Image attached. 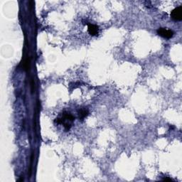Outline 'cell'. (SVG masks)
I'll use <instances>...</instances> for the list:
<instances>
[{
	"mask_svg": "<svg viewBox=\"0 0 182 182\" xmlns=\"http://www.w3.org/2000/svg\"><path fill=\"white\" fill-rule=\"evenodd\" d=\"M164 180H165V181H172V179H169V178H165V179H164Z\"/></svg>",
	"mask_w": 182,
	"mask_h": 182,
	"instance_id": "6",
	"label": "cell"
},
{
	"mask_svg": "<svg viewBox=\"0 0 182 182\" xmlns=\"http://www.w3.org/2000/svg\"><path fill=\"white\" fill-rule=\"evenodd\" d=\"M88 110L87 108H82L79 110L78 112V115H79V120L83 121L87 116L88 115Z\"/></svg>",
	"mask_w": 182,
	"mask_h": 182,
	"instance_id": "5",
	"label": "cell"
},
{
	"mask_svg": "<svg viewBox=\"0 0 182 182\" xmlns=\"http://www.w3.org/2000/svg\"><path fill=\"white\" fill-rule=\"evenodd\" d=\"M157 33L161 36L166 39H170L174 36V32L171 30L165 28H160L157 30Z\"/></svg>",
	"mask_w": 182,
	"mask_h": 182,
	"instance_id": "3",
	"label": "cell"
},
{
	"mask_svg": "<svg viewBox=\"0 0 182 182\" xmlns=\"http://www.w3.org/2000/svg\"><path fill=\"white\" fill-rule=\"evenodd\" d=\"M182 8L181 7H178L175 8L171 13V17L175 21H181L182 19Z\"/></svg>",
	"mask_w": 182,
	"mask_h": 182,
	"instance_id": "2",
	"label": "cell"
},
{
	"mask_svg": "<svg viewBox=\"0 0 182 182\" xmlns=\"http://www.w3.org/2000/svg\"><path fill=\"white\" fill-rule=\"evenodd\" d=\"M74 120V117L72 115L68 113V112H64L62 114V116H61V118H56V119L55 120V122L57 124H63L66 130L68 131V130L71 129Z\"/></svg>",
	"mask_w": 182,
	"mask_h": 182,
	"instance_id": "1",
	"label": "cell"
},
{
	"mask_svg": "<svg viewBox=\"0 0 182 182\" xmlns=\"http://www.w3.org/2000/svg\"><path fill=\"white\" fill-rule=\"evenodd\" d=\"M88 29V32L90 33V35L96 36L98 33L99 29L98 26L94 24H89Z\"/></svg>",
	"mask_w": 182,
	"mask_h": 182,
	"instance_id": "4",
	"label": "cell"
}]
</instances>
